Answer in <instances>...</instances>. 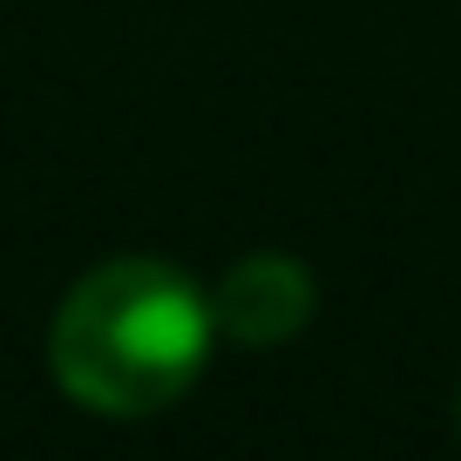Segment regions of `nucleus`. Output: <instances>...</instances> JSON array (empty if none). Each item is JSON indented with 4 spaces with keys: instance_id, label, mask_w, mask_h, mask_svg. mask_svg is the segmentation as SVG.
Returning a JSON list of instances; mask_svg holds the SVG:
<instances>
[{
    "instance_id": "f03ea898",
    "label": "nucleus",
    "mask_w": 461,
    "mask_h": 461,
    "mask_svg": "<svg viewBox=\"0 0 461 461\" xmlns=\"http://www.w3.org/2000/svg\"><path fill=\"white\" fill-rule=\"evenodd\" d=\"M312 305H319L312 272H305L299 258H285V251H251V258H238L224 278H217V292H211L217 332H230L238 346H285V339H299L305 319H312Z\"/></svg>"
},
{
    "instance_id": "f257e3e1",
    "label": "nucleus",
    "mask_w": 461,
    "mask_h": 461,
    "mask_svg": "<svg viewBox=\"0 0 461 461\" xmlns=\"http://www.w3.org/2000/svg\"><path fill=\"white\" fill-rule=\"evenodd\" d=\"M211 299L163 258H109L82 272L48 326V366L88 414L143 420L197 387L211 360Z\"/></svg>"
}]
</instances>
